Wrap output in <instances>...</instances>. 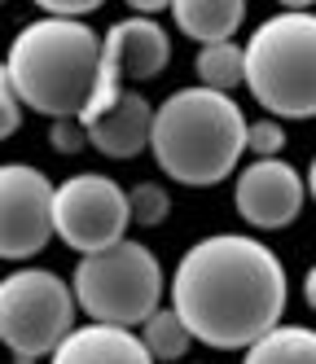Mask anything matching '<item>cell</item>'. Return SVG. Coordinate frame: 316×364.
<instances>
[{
  "mask_svg": "<svg viewBox=\"0 0 316 364\" xmlns=\"http://www.w3.org/2000/svg\"><path fill=\"white\" fill-rule=\"evenodd\" d=\"M198 84L211 92H224L233 97L237 84H246V44H206L198 48Z\"/></svg>",
  "mask_w": 316,
  "mask_h": 364,
  "instance_id": "15",
  "label": "cell"
},
{
  "mask_svg": "<svg viewBox=\"0 0 316 364\" xmlns=\"http://www.w3.org/2000/svg\"><path fill=\"white\" fill-rule=\"evenodd\" d=\"M132 202L119 180L101 171H75L53 193V232L75 255H97L127 242Z\"/></svg>",
  "mask_w": 316,
  "mask_h": 364,
  "instance_id": "7",
  "label": "cell"
},
{
  "mask_svg": "<svg viewBox=\"0 0 316 364\" xmlns=\"http://www.w3.org/2000/svg\"><path fill=\"white\" fill-rule=\"evenodd\" d=\"M48 364H154L141 333L119 325H75V333L48 355Z\"/></svg>",
  "mask_w": 316,
  "mask_h": 364,
  "instance_id": "12",
  "label": "cell"
},
{
  "mask_svg": "<svg viewBox=\"0 0 316 364\" xmlns=\"http://www.w3.org/2000/svg\"><path fill=\"white\" fill-rule=\"evenodd\" d=\"M242 364H316V329L307 325H277L255 347H246Z\"/></svg>",
  "mask_w": 316,
  "mask_h": 364,
  "instance_id": "14",
  "label": "cell"
},
{
  "mask_svg": "<svg viewBox=\"0 0 316 364\" xmlns=\"http://www.w3.org/2000/svg\"><path fill=\"white\" fill-rule=\"evenodd\" d=\"M75 290L48 268H18L0 277V343L18 364L53 355L75 333Z\"/></svg>",
  "mask_w": 316,
  "mask_h": 364,
  "instance_id": "6",
  "label": "cell"
},
{
  "mask_svg": "<svg viewBox=\"0 0 316 364\" xmlns=\"http://www.w3.org/2000/svg\"><path fill=\"white\" fill-rule=\"evenodd\" d=\"M53 193L58 185L31 163H0V259L40 255L53 232Z\"/></svg>",
  "mask_w": 316,
  "mask_h": 364,
  "instance_id": "9",
  "label": "cell"
},
{
  "mask_svg": "<svg viewBox=\"0 0 316 364\" xmlns=\"http://www.w3.org/2000/svg\"><path fill=\"white\" fill-rule=\"evenodd\" d=\"M172 311L194 343L216 351H246L285 316L281 259L246 232H211L180 255L172 272Z\"/></svg>",
  "mask_w": 316,
  "mask_h": 364,
  "instance_id": "1",
  "label": "cell"
},
{
  "mask_svg": "<svg viewBox=\"0 0 316 364\" xmlns=\"http://www.w3.org/2000/svg\"><path fill=\"white\" fill-rule=\"evenodd\" d=\"M18 123H22V101L14 92V80H9V70H5V58H0V141H9L18 132Z\"/></svg>",
  "mask_w": 316,
  "mask_h": 364,
  "instance_id": "19",
  "label": "cell"
},
{
  "mask_svg": "<svg viewBox=\"0 0 316 364\" xmlns=\"http://www.w3.org/2000/svg\"><path fill=\"white\" fill-rule=\"evenodd\" d=\"M172 62V36L163 31V22L158 18H119L110 31L101 36V80H97V92L88 101V110L79 114V123H93L101 119L105 110L115 106V101L127 92L123 80H154V75H163Z\"/></svg>",
  "mask_w": 316,
  "mask_h": 364,
  "instance_id": "8",
  "label": "cell"
},
{
  "mask_svg": "<svg viewBox=\"0 0 316 364\" xmlns=\"http://www.w3.org/2000/svg\"><path fill=\"white\" fill-rule=\"evenodd\" d=\"M5 70L26 110L44 119H79L101 80V36L88 22L36 18L14 36Z\"/></svg>",
  "mask_w": 316,
  "mask_h": 364,
  "instance_id": "3",
  "label": "cell"
},
{
  "mask_svg": "<svg viewBox=\"0 0 316 364\" xmlns=\"http://www.w3.org/2000/svg\"><path fill=\"white\" fill-rule=\"evenodd\" d=\"M246 114L233 97L202 84L176 88L163 106H154L149 154L158 171L176 185L211 189L237 171L246 154Z\"/></svg>",
  "mask_w": 316,
  "mask_h": 364,
  "instance_id": "2",
  "label": "cell"
},
{
  "mask_svg": "<svg viewBox=\"0 0 316 364\" xmlns=\"http://www.w3.org/2000/svg\"><path fill=\"white\" fill-rule=\"evenodd\" d=\"M141 343H145V351L154 355V364H172V360H180L184 351H189L194 333L184 329V321L176 316L172 307H158L154 316L141 325Z\"/></svg>",
  "mask_w": 316,
  "mask_h": 364,
  "instance_id": "16",
  "label": "cell"
},
{
  "mask_svg": "<svg viewBox=\"0 0 316 364\" xmlns=\"http://www.w3.org/2000/svg\"><path fill=\"white\" fill-rule=\"evenodd\" d=\"M307 193H312V202H316V159H312V167H307Z\"/></svg>",
  "mask_w": 316,
  "mask_h": 364,
  "instance_id": "23",
  "label": "cell"
},
{
  "mask_svg": "<svg viewBox=\"0 0 316 364\" xmlns=\"http://www.w3.org/2000/svg\"><path fill=\"white\" fill-rule=\"evenodd\" d=\"M307 202V176L299 167H290L285 159H255L251 167L237 171L233 185V206L251 228H285L295 224Z\"/></svg>",
  "mask_w": 316,
  "mask_h": 364,
  "instance_id": "10",
  "label": "cell"
},
{
  "mask_svg": "<svg viewBox=\"0 0 316 364\" xmlns=\"http://www.w3.org/2000/svg\"><path fill=\"white\" fill-rule=\"evenodd\" d=\"M303 299H307V307L316 311V264L307 268V277H303Z\"/></svg>",
  "mask_w": 316,
  "mask_h": 364,
  "instance_id": "22",
  "label": "cell"
},
{
  "mask_svg": "<svg viewBox=\"0 0 316 364\" xmlns=\"http://www.w3.org/2000/svg\"><path fill=\"white\" fill-rule=\"evenodd\" d=\"M88 145L105 159H137L141 149H149V132H154V106L141 92H123L101 119H93L88 127Z\"/></svg>",
  "mask_w": 316,
  "mask_h": 364,
  "instance_id": "11",
  "label": "cell"
},
{
  "mask_svg": "<svg viewBox=\"0 0 316 364\" xmlns=\"http://www.w3.org/2000/svg\"><path fill=\"white\" fill-rule=\"evenodd\" d=\"M127 202H132V224H145V228H158L172 211V193L158 185V180H141V185L127 189Z\"/></svg>",
  "mask_w": 316,
  "mask_h": 364,
  "instance_id": "17",
  "label": "cell"
},
{
  "mask_svg": "<svg viewBox=\"0 0 316 364\" xmlns=\"http://www.w3.org/2000/svg\"><path fill=\"white\" fill-rule=\"evenodd\" d=\"M246 88L268 119H316V14L281 9L246 40Z\"/></svg>",
  "mask_w": 316,
  "mask_h": 364,
  "instance_id": "4",
  "label": "cell"
},
{
  "mask_svg": "<svg viewBox=\"0 0 316 364\" xmlns=\"http://www.w3.org/2000/svg\"><path fill=\"white\" fill-rule=\"evenodd\" d=\"M172 18L180 36L206 44H228L246 22V0H172Z\"/></svg>",
  "mask_w": 316,
  "mask_h": 364,
  "instance_id": "13",
  "label": "cell"
},
{
  "mask_svg": "<svg viewBox=\"0 0 316 364\" xmlns=\"http://www.w3.org/2000/svg\"><path fill=\"white\" fill-rule=\"evenodd\" d=\"M70 290L79 311H88L93 325L132 329V325H145L158 311L167 277L145 242H119L110 250L79 255V264L70 272Z\"/></svg>",
  "mask_w": 316,
  "mask_h": 364,
  "instance_id": "5",
  "label": "cell"
},
{
  "mask_svg": "<svg viewBox=\"0 0 316 364\" xmlns=\"http://www.w3.org/2000/svg\"><path fill=\"white\" fill-rule=\"evenodd\" d=\"M48 145L58 149V154H79V149L88 145L84 123H79V119H58V123H48Z\"/></svg>",
  "mask_w": 316,
  "mask_h": 364,
  "instance_id": "20",
  "label": "cell"
},
{
  "mask_svg": "<svg viewBox=\"0 0 316 364\" xmlns=\"http://www.w3.org/2000/svg\"><path fill=\"white\" fill-rule=\"evenodd\" d=\"M40 9H44V18H70V22H84V18L97 9V0H40Z\"/></svg>",
  "mask_w": 316,
  "mask_h": 364,
  "instance_id": "21",
  "label": "cell"
},
{
  "mask_svg": "<svg viewBox=\"0 0 316 364\" xmlns=\"http://www.w3.org/2000/svg\"><path fill=\"white\" fill-rule=\"evenodd\" d=\"M281 149H285V127L281 119H255L246 127V154H255V159H281Z\"/></svg>",
  "mask_w": 316,
  "mask_h": 364,
  "instance_id": "18",
  "label": "cell"
}]
</instances>
